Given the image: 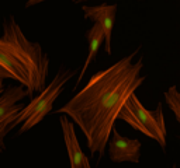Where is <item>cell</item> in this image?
<instances>
[{
    "label": "cell",
    "instance_id": "obj_1",
    "mask_svg": "<svg viewBox=\"0 0 180 168\" xmlns=\"http://www.w3.org/2000/svg\"><path fill=\"white\" fill-rule=\"evenodd\" d=\"M138 50L139 48L113 66L94 73L72 100L55 111V114L68 115L78 123L86 136L90 154L100 155L99 161L104 155L125 101L146 80L139 74L143 66L142 56L132 63Z\"/></svg>",
    "mask_w": 180,
    "mask_h": 168
},
{
    "label": "cell",
    "instance_id": "obj_2",
    "mask_svg": "<svg viewBox=\"0 0 180 168\" xmlns=\"http://www.w3.org/2000/svg\"><path fill=\"white\" fill-rule=\"evenodd\" d=\"M49 59L42 52L38 42L28 41L23 30L10 16L3 24V35L0 38V86L4 78L19 81L34 93H41L46 87Z\"/></svg>",
    "mask_w": 180,
    "mask_h": 168
},
{
    "label": "cell",
    "instance_id": "obj_3",
    "mask_svg": "<svg viewBox=\"0 0 180 168\" xmlns=\"http://www.w3.org/2000/svg\"><path fill=\"white\" fill-rule=\"evenodd\" d=\"M118 119L128 123L131 127L143 133L145 136L156 140L162 150L166 149V125H165L162 102H158L155 111H149L139 102L138 97L134 93L125 101L118 115Z\"/></svg>",
    "mask_w": 180,
    "mask_h": 168
},
{
    "label": "cell",
    "instance_id": "obj_4",
    "mask_svg": "<svg viewBox=\"0 0 180 168\" xmlns=\"http://www.w3.org/2000/svg\"><path fill=\"white\" fill-rule=\"evenodd\" d=\"M76 72H78L76 69H60L55 78L41 93H38L37 97H34L30 101V104L21 111V114L16 122V125H21L19 135H23L24 132H27L31 127L38 125L45 118V115L51 112L52 105L56 98L60 95L63 86L76 74Z\"/></svg>",
    "mask_w": 180,
    "mask_h": 168
},
{
    "label": "cell",
    "instance_id": "obj_5",
    "mask_svg": "<svg viewBox=\"0 0 180 168\" xmlns=\"http://www.w3.org/2000/svg\"><path fill=\"white\" fill-rule=\"evenodd\" d=\"M25 97H31V94L27 87L23 84L9 86L4 90H1V95H0V146H1V150H4V137L14 126H17L16 122L21 111L27 107L19 102Z\"/></svg>",
    "mask_w": 180,
    "mask_h": 168
},
{
    "label": "cell",
    "instance_id": "obj_6",
    "mask_svg": "<svg viewBox=\"0 0 180 168\" xmlns=\"http://www.w3.org/2000/svg\"><path fill=\"white\" fill-rule=\"evenodd\" d=\"M108 154L113 163H139L141 141L124 137L114 126L111 132V140H108Z\"/></svg>",
    "mask_w": 180,
    "mask_h": 168
},
{
    "label": "cell",
    "instance_id": "obj_7",
    "mask_svg": "<svg viewBox=\"0 0 180 168\" xmlns=\"http://www.w3.org/2000/svg\"><path fill=\"white\" fill-rule=\"evenodd\" d=\"M86 20H92L93 23H99L102 25L104 35H106V44L104 50L107 55H111V34L116 23L117 4H106L100 6H83L82 7Z\"/></svg>",
    "mask_w": 180,
    "mask_h": 168
},
{
    "label": "cell",
    "instance_id": "obj_8",
    "mask_svg": "<svg viewBox=\"0 0 180 168\" xmlns=\"http://www.w3.org/2000/svg\"><path fill=\"white\" fill-rule=\"evenodd\" d=\"M60 126H62V132H63V139H65V146L68 150L69 155V163L72 168H90V161L83 153L82 147L79 146L78 137L75 133V125L70 122L68 116L62 114L59 119Z\"/></svg>",
    "mask_w": 180,
    "mask_h": 168
},
{
    "label": "cell",
    "instance_id": "obj_9",
    "mask_svg": "<svg viewBox=\"0 0 180 168\" xmlns=\"http://www.w3.org/2000/svg\"><path fill=\"white\" fill-rule=\"evenodd\" d=\"M86 38H87V42H89V53H87L86 60H84L82 72L79 74V77L76 78V84H75L73 90H76L79 87V83L82 81V78L84 77V74L87 72L90 63L94 62V59H96V56H97V53H99L100 48H102V45L106 44V35H104V31H103L102 25L99 23H93L92 28H89L87 31H86Z\"/></svg>",
    "mask_w": 180,
    "mask_h": 168
},
{
    "label": "cell",
    "instance_id": "obj_10",
    "mask_svg": "<svg viewBox=\"0 0 180 168\" xmlns=\"http://www.w3.org/2000/svg\"><path fill=\"white\" fill-rule=\"evenodd\" d=\"M165 101L175 114L177 122L180 123V91L176 88V86L169 87V90L165 93Z\"/></svg>",
    "mask_w": 180,
    "mask_h": 168
},
{
    "label": "cell",
    "instance_id": "obj_11",
    "mask_svg": "<svg viewBox=\"0 0 180 168\" xmlns=\"http://www.w3.org/2000/svg\"><path fill=\"white\" fill-rule=\"evenodd\" d=\"M42 1H45V0H28L27 3H25V9H28V7H32V6L38 4V3H42ZM73 1H76V0H73Z\"/></svg>",
    "mask_w": 180,
    "mask_h": 168
},
{
    "label": "cell",
    "instance_id": "obj_12",
    "mask_svg": "<svg viewBox=\"0 0 180 168\" xmlns=\"http://www.w3.org/2000/svg\"><path fill=\"white\" fill-rule=\"evenodd\" d=\"M79 1H84V0H76V1H75V3H79Z\"/></svg>",
    "mask_w": 180,
    "mask_h": 168
}]
</instances>
